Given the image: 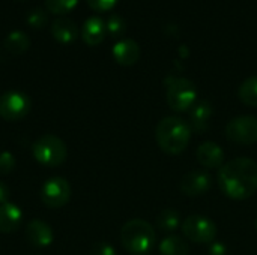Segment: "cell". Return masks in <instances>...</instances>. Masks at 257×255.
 I'll use <instances>...</instances> for the list:
<instances>
[{
	"label": "cell",
	"instance_id": "cell-7",
	"mask_svg": "<svg viewBox=\"0 0 257 255\" xmlns=\"http://www.w3.org/2000/svg\"><path fill=\"white\" fill-rule=\"evenodd\" d=\"M32 108L30 98L20 90H8L0 95V117L6 122L21 120Z\"/></svg>",
	"mask_w": 257,
	"mask_h": 255
},
{
	"label": "cell",
	"instance_id": "cell-30",
	"mask_svg": "<svg viewBox=\"0 0 257 255\" xmlns=\"http://www.w3.org/2000/svg\"><path fill=\"white\" fill-rule=\"evenodd\" d=\"M256 230H257V219H256Z\"/></svg>",
	"mask_w": 257,
	"mask_h": 255
},
{
	"label": "cell",
	"instance_id": "cell-20",
	"mask_svg": "<svg viewBox=\"0 0 257 255\" xmlns=\"http://www.w3.org/2000/svg\"><path fill=\"white\" fill-rule=\"evenodd\" d=\"M179 225H181V216L173 209H164L157 218V227H158V230H161L164 233H172V231L178 230Z\"/></svg>",
	"mask_w": 257,
	"mask_h": 255
},
{
	"label": "cell",
	"instance_id": "cell-16",
	"mask_svg": "<svg viewBox=\"0 0 257 255\" xmlns=\"http://www.w3.org/2000/svg\"><path fill=\"white\" fill-rule=\"evenodd\" d=\"M107 35V26H105V21L101 18V17H89L83 27H81V38L83 41L93 47V45H98L104 41Z\"/></svg>",
	"mask_w": 257,
	"mask_h": 255
},
{
	"label": "cell",
	"instance_id": "cell-11",
	"mask_svg": "<svg viewBox=\"0 0 257 255\" xmlns=\"http://www.w3.org/2000/svg\"><path fill=\"white\" fill-rule=\"evenodd\" d=\"M26 240L33 248H47L53 243L54 234L48 224L41 219H33L26 225L24 230Z\"/></svg>",
	"mask_w": 257,
	"mask_h": 255
},
{
	"label": "cell",
	"instance_id": "cell-8",
	"mask_svg": "<svg viewBox=\"0 0 257 255\" xmlns=\"http://www.w3.org/2000/svg\"><path fill=\"white\" fill-rule=\"evenodd\" d=\"M226 137L242 146H251L257 143V117L239 116L232 119L226 126Z\"/></svg>",
	"mask_w": 257,
	"mask_h": 255
},
{
	"label": "cell",
	"instance_id": "cell-25",
	"mask_svg": "<svg viewBox=\"0 0 257 255\" xmlns=\"http://www.w3.org/2000/svg\"><path fill=\"white\" fill-rule=\"evenodd\" d=\"M15 168V158L11 152H2L0 153V174L6 176L12 173Z\"/></svg>",
	"mask_w": 257,
	"mask_h": 255
},
{
	"label": "cell",
	"instance_id": "cell-26",
	"mask_svg": "<svg viewBox=\"0 0 257 255\" xmlns=\"http://www.w3.org/2000/svg\"><path fill=\"white\" fill-rule=\"evenodd\" d=\"M119 0H87V5L99 12H105L108 9H111Z\"/></svg>",
	"mask_w": 257,
	"mask_h": 255
},
{
	"label": "cell",
	"instance_id": "cell-6",
	"mask_svg": "<svg viewBox=\"0 0 257 255\" xmlns=\"http://www.w3.org/2000/svg\"><path fill=\"white\" fill-rule=\"evenodd\" d=\"M182 233L190 242L211 245L212 242H215L218 230L214 221H211L209 218L202 215H193L182 222Z\"/></svg>",
	"mask_w": 257,
	"mask_h": 255
},
{
	"label": "cell",
	"instance_id": "cell-12",
	"mask_svg": "<svg viewBox=\"0 0 257 255\" xmlns=\"http://www.w3.org/2000/svg\"><path fill=\"white\" fill-rule=\"evenodd\" d=\"M197 161L208 170H217L223 167L224 162V152L223 149L214 141H205L197 147L196 152Z\"/></svg>",
	"mask_w": 257,
	"mask_h": 255
},
{
	"label": "cell",
	"instance_id": "cell-21",
	"mask_svg": "<svg viewBox=\"0 0 257 255\" xmlns=\"http://www.w3.org/2000/svg\"><path fill=\"white\" fill-rule=\"evenodd\" d=\"M239 99L250 107H257V75L248 77L242 81L238 90Z\"/></svg>",
	"mask_w": 257,
	"mask_h": 255
},
{
	"label": "cell",
	"instance_id": "cell-17",
	"mask_svg": "<svg viewBox=\"0 0 257 255\" xmlns=\"http://www.w3.org/2000/svg\"><path fill=\"white\" fill-rule=\"evenodd\" d=\"M23 221V210L14 203L0 206V233L9 234L18 230Z\"/></svg>",
	"mask_w": 257,
	"mask_h": 255
},
{
	"label": "cell",
	"instance_id": "cell-22",
	"mask_svg": "<svg viewBox=\"0 0 257 255\" xmlns=\"http://www.w3.org/2000/svg\"><path fill=\"white\" fill-rule=\"evenodd\" d=\"M44 5L50 14L62 17L71 12L78 5V0H44Z\"/></svg>",
	"mask_w": 257,
	"mask_h": 255
},
{
	"label": "cell",
	"instance_id": "cell-5",
	"mask_svg": "<svg viewBox=\"0 0 257 255\" xmlns=\"http://www.w3.org/2000/svg\"><path fill=\"white\" fill-rule=\"evenodd\" d=\"M197 102V87L196 84L185 78H173L167 84V104L172 110L182 113L190 110Z\"/></svg>",
	"mask_w": 257,
	"mask_h": 255
},
{
	"label": "cell",
	"instance_id": "cell-19",
	"mask_svg": "<svg viewBox=\"0 0 257 255\" xmlns=\"http://www.w3.org/2000/svg\"><path fill=\"white\" fill-rule=\"evenodd\" d=\"M160 252H161V255H188L190 246L182 237L167 236L160 243Z\"/></svg>",
	"mask_w": 257,
	"mask_h": 255
},
{
	"label": "cell",
	"instance_id": "cell-15",
	"mask_svg": "<svg viewBox=\"0 0 257 255\" xmlns=\"http://www.w3.org/2000/svg\"><path fill=\"white\" fill-rule=\"evenodd\" d=\"M50 32L57 42L66 45L77 39L80 30L71 18L62 15V17H57L56 20H53V23L50 26Z\"/></svg>",
	"mask_w": 257,
	"mask_h": 255
},
{
	"label": "cell",
	"instance_id": "cell-29",
	"mask_svg": "<svg viewBox=\"0 0 257 255\" xmlns=\"http://www.w3.org/2000/svg\"><path fill=\"white\" fill-rule=\"evenodd\" d=\"M9 188L3 183V182H0V206L2 204H5V203H9L8 200H9Z\"/></svg>",
	"mask_w": 257,
	"mask_h": 255
},
{
	"label": "cell",
	"instance_id": "cell-13",
	"mask_svg": "<svg viewBox=\"0 0 257 255\" xmlns=\"http://www.w3.org/2000/svg\"><path fill=\"white\" fill-rule=\"evenodd\" d=\"M111 53H113L114 60L119 65H122V66H133L140 59V45L134 39L125 38V39L117 41L113 45Z\"/></svg>",
	"mask_w": 257,
	"mask_h": 255
},
{
	"label": "cell",
	"instance_id": "cell-24",
	"mask_svg": "<svg viewBox=\"0 0 257 255\" xmlns=\"http://www.w3.org/2000/svg\"><path fill=\"white\" fill-rule=\"evenodd\" d=\"M105 26H107V32L111 35V36H120L125 33L126 30V21L122 15L119 14H113L108 17V20L105 21Z\"/></svg>",
	"mask_w": 257,
	"mask_h": 255
},
{
	"label": "cell",
	"instance_id": "cell-14",
	"mask_svg": "<svg viewBox=\"0 0 257 255\" xmlns=\"http://www.w3.org/2000/svg\"><path fill=\"white\" fill-rule=\"evenodd\" d=\"M190 128L199 134H203L209 128V120L212 117V105L208 101H197L190 110Z\"/></svg>",
	"mask_w": 257,
	"mask_h": 255
},
{
	"label": "cell",
	"instance_id": "cell-23",
	"mask_svg": "<svg viewBox=\"0 0 257 255\" xmlns=\"http://www.w3.org/2000/svg\"><path fill=\"white\" fill-rule=\"evenodd\" d=\"M26 20H27V24L30 27L41 29V27H44L48 23V11L45 8L36 6V8H33V9L29 11Z\"/></svg>",
	"mask_w": 257,
	"mask_h": 255
},
{
	"label": "cell",
	"instance_id": "cell-1",
	"mask_svg": "<svg viewBox=\"0 0 257 255\" xmlns=\"http://www.w3.org/2000/svg\"><path fill=\"white\" fill-rule=\"evenodd\" d=\"M218 185L232 200L253 197L257 192V162L250 158H236L223 164L218 171Z\"/></svg>",
	"mask_w": 257,
	"mask_h": 255
},
{
	"label": "cell",
	"instance_id": "cell-27",
	"mask_svg": "<svg viewBox=\"0 0 257 255\" xmlns=\"http://www.w3.org/2000/svg\"><path fill=\"white\" fill-rule=\"evenodd\" d=\"M90 255H116V249L104 242H99L96 245H93Z\"/></svg>",
	"mask_w": 257,
	"mask_h": 255
},
{
	"label": "cell",
	"instance_id": "cell-10",
	"mask_svg": "<svg viewBox=\"0 0 257 255\" xmlns=\"http://www.w3.org/2000/svg\"><path fill=\"white\" fill-rule=\"evenodd\" d=\"M212 186V177L205 170H193L187 173L181 180V191L187 197H200L206 194Z\"/></svg>",
	"mask_w": 257,
	"mask_h": 255
},
{
	"label": "cell",
	"instance_id": "cell-18",
	"mask_svg": "<svg viewBox=\"0 0 257 255\" xmlns=\"http://www.w3.org/2000/svg\"><path fill=\"white\" fill-rule=\"evenodd\" d=\"M29 47H30V38L21 30L11 32L5 39V48L14 56L23 54L24 51L29 50Z\"/></svg>",
	"mask_w": 257,
	"mask_h": 255
},
{
	"label": "cell",
	"instance_id": "cell-4",
	"mask_svg": "<svg viewBox=\"0 0 257 255\" xmlns=\"http://www.w3.org/2000/svg\"><path fill=\"white\" fill-rule=\"evenodd\" d=\"M32 155L41 165L59 167L66 161L68 149L63 140H60L56 135L45 134L33 143Z\"/></svg>",
	"mask_w": 257,
	"mask_h": 255
},
{
	"label": "cell",
	"instance_id": "cell-2",
	"mask_svg": "<svg viewBox=\"0 0 257 255\" xmlns=\"http://www.w3.org/2000/svg\"><path fill=\"white\" fill-rule=\"evenodd\" d=\"M155 138L164 153L179 155L187 149L191 140V128L184 119L169 116L158 122L155 129Z\"/></svg>",
	"mask_w": 257,
	"mask_h": 255
},
{
	"label": "cell",
	"instance_id": "cell-3",
	"mask_svg": "<svg viewBox=\"0 0 257 255\" xmlns=\"http://www.w3.org/2000/svg\"><path fill=\"white\" fill-rule=\"evenodd\" d=\"M120 242L128 254L146 255L154 249L157 234L149 222L143 219H131L122 227Z\"/></svg>",
	"mask_w": 257,
	"mask_h": 255
},
{
	"label": "cell",
	"instance_id": "cell-28",
	"mask_svg": "<svg viewBox=\"0 0 257 255\" xmlns=\"http://www.w3.org/2000/svg\"><path fill=\"white\" fill-rule=\"evenodd\" d=\"M209 255H227V249L221 242H212L209 246Z\"/></svg>",
	"mask_w": 257,
	"mask_h": 255
},
{
	"label": "cell",
	"instance_id": "cell-9",
	"mask_svg": "<svg viewBox=\"0 0 257 255\" xmlns=\"http://www.w3.org/2000/svg\"><path fill=\"white\" fill-rule=\"evenodd\" d=\"M41 200L50 209H60L71 200V186L63 177H51L41 188Z\"/></svg>",
	"mask_w": 257,
	"mask_h": 255
}]
</instances>
